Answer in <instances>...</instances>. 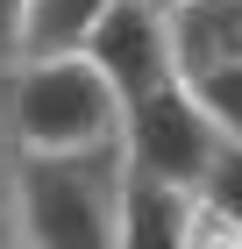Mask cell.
Instances as JSON below:
<instances>
[{
	"mask_svg": "<svg viewBox=\"0 0 242 249\" xmlns=\"http://www.w3.org/2000/svg\"><path fill=\"white\" fill-rule=\"evenodd\" d=\"M86 57L107 71V86L121 93V107L157 86L178 78V57H171V15L157 0H114L107 15L93 21V36H86Z\"/></svg>",
	"mask_w": 242,
	"mask_h": 249,
	"instance_id": "277c9868",
	"label": "cell"
},
{
	"mask_svg": "<svg viewBox=\"0 0 242 249\" xmlns=\"http://www.w3.org/2000/svg\"><path fill=\"white\" fill-rule=\"evenodd\" d=\"M221 150H228V135L206 121V107L192 100L186 78H171V86H157V93H143V100L121 107V157H129V171L149 178V185L200 192Z\"/></svg>",
	"mask_w": 242,
	"mask_h": 249,
	"instance_id": "3957f363",
	"label": "cell"
},
{
	"mask_svg": "<svg viewBox=\"0 0 242 249\" xmlns=\"http://www.w3.org/2000/svg\"><path fill=\"white\" fill-rule=\"evenodd\" d=\"M21 7L29 0H0V64L21 57Z\"/></svg>",
	"mask_w": 242,
	"mask_h": 249,
	"instance_id": "7c38bea8",
	"label": "cell"
},
{
	"mask_svg": "<svg viewBox=\"0 0 242 249\" xmlns=\"http://www.w3.org/2000/svg\"><path fill=\"white\" fill-rule=\"evenodd\" d=\"M171 57H178V78L242 64V0H178L171 7Z\"/></svg>",
	"mask_w": 242,
	"mask_h": 249,
	"instance_id": "5b68a950",
	"label": "cell"
},
{
	"mask_svg": "<svg viewBox=\"0 0 242 249\" xmlns=\"http://www.w3.org/2000/svg\"><path fill=\"white\" fill-rule=\"evenodd\" d=\"M114 0H29L21 7V57H57V50H86L93 21Z\"/></svg>",
	"mask_w": 242,
	"mask_h": 249,
	"instance_id": "52a82bcc",
	"label": "cell"
},
{
	"mask_svg": "<svg viewBox=\"0 0 242 249\" xmlns=\"http://www.w3.org/2000/svg\"><path fill=\"white\" fill-rule=\"evenodd\" d=\"M114 249H186V192L149 185V178L129 171V199H121Z\"/></svg>",
	"mask_w": 242,
	"mask_h": 249,
	"instance_id": "8992f818",
	"label": "cell"
},
{
	"mask_svg": "<svg viewBox=\"0 0 242 249\" xmlns=\"http://www.w3.org/2000/svg\"><path fill=\"white\" fill-rule=\"evenodd\" d=\"M186 249H242V221L206 192H186Z\"/></svg>",
	"mask_w": 242,
	"mask_h": 249,
	"instance_id": "9c48e42d",
	"label": "cell"
},
{
	"mask_svg": "<svg viewBox=\"0 0 242 249\" xmlns=\"http://www.w3.org/2000/svg\"><path fill=\"white\" fill-rule=\"evenodd\" d=\"M7 128H15L21 157L100 150V142H121V93L86 50L15 57L7 64Z\"/></svg>",
	"mask_w": 242,
	"mask_h": 249,
	"instance_id": "7a4b0ae2",
	"label": "cell"
},
{
	"mask_svg": "<svg viewBox=\"0 0 242 249\" xmlns=\"http://www.w3.org/2000/svg\"><path fill=\"white\" fill-rule=\"evenodd\" d=\"M15 249H21V242H15Z\"/></svg>",
	"mask_w": 242,
	"mask_h": 249,
	"instance_id": "5bb4252c",
	"label": "cell"
},
{
	"mask_svg": "<svg viewBox=\"0 0 242 249\" xmlns=\"http://www.w3.org/2000/svg\"><path fill=\"white\" fill-rule=\"evenodd\" d=\"M186 86H192V100L206 107V121H214L228 142H242V64H214V71H192Z\"/></svg>",
	"mask_w": 242,
	"mask_h": 249,
	"instance_id": "ba28073f",
	"label": "cell"
},
{
	"mask_svg": "<svg viewBox=\"0 0 242 249\" xmlns=\"http://www.w3.org/2000/svg\"><path fill=\"white\" fill-rule=\"evenodd\" d=\"M157 7H164V15H171V7H178V0H157Z\"/></svg>",
	"mask_w": 242,
	"mask_h": 249,
	"instance_id": "4fadbf2b",
	"label": "cell"
},
{
	"mask_svg": "<svg viewBox=\"0 0 242 249\" xmlns=\"http://www.w3.org/2000/svg\"><path fill=\"white\" fill-rule=\"evenodd\" d=\"M15 164H21V150H15V128H7V64H0V249L21 242L15 235Z\"/></svg>",
	"mask_w": 242,
	"mask_h": 249,
	"instance_id": "30bf717a",
	"label": "cell"
},
{
	"mask_svg": "<svg viewBox=\"0 0 242 249\" xmlns=\"http://www.w3.org/2000/svg\"><path fill=\"white\" fill-rule=\"evenodd\" d=\"M206 199H214V207H228V213H235V221H242V142H228V150L221 157H214V171H206Z\"/></svg>",
	"mask_w": 242,
	"mask_h": 249,
	"instance_id": "8fae6325",
	"label": "cell"
},
{
	"mask_svg": "<svg viewBox=\"0 0 242 249\" xmlns=\"http://www.w3.org/2000/svg\"><path fill=\"white\" fill-rule=\"evenodd\" d=\"M129 199V157L121 142L64 157H21L15 164V235L21 249H114Z\"/></svg>",
	"mask_w": 242,
	"mask_h": 249,
	"instance_id": "6da1fadb",
	"label": "cell"
}]
</instances>
